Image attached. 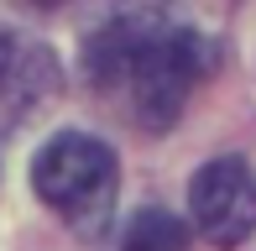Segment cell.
I'll return each instance as SVG.
<instances>
[{
    "mask_svg": "<svg viewBox=\"0 0 256 251\" xmlns=\"http://www.w3.org/2000/svg\"><path fill=\"white\" fill-rule=\"evenodd\" d=\"M204 68H209V42L162 10L115 16L84 48L89 84L104 100H115L131 120H142L146 131H168L178 120Z\"/></svg>",
    "mask_w": 256,
    "mask_h": 251,
    "instance_id": "obj_1",
    "label": "cell"
},
{
    "mask_svg": "<svg viewBox=\"0 0 256 251\" xmlns=\"http://www.w3.org/2000/svg\"><path fill=\"white\" fill-rule=\"evenodd\" d=\"M32 188L74 236H100L115 214L120 168L115 152L89 131H63L32 162Z\"/></svg>",
    "mask_w": 256,
    "mask_h": 251,
    "instance_id": "obj_2",
    "label": "cell"
},
{
    "mask_svg": "<svg viewBox=\"0 0 256 251\" xmlns=\"http://www.w3.org/2000/svg\"><path fill=\"white\" fill-rule=\"evenodd\" d=\"M188 214L209 246H240L256 230V178L240 157H214L194 173Z\"/></svg>",
    "mask_w": 256,
    "mask_h": 251,
    "instance_id": "obj_3",
    "label": "cell"
},
{
    "mask_svg": "<svg viewBox=\"0 0 256 251\" xmlns=\"http://www.w3.org/2000/svg\"><path fill=\"white\" fill-rule=\"evenodd\" d=\"M58 89V63L37 37L0 32V136L32 120Z\"/></svg>",
    "mask_w": 256,
    "mask_h": 251,
    "instance_id": "obj_4",
    "label": "cell"
},
{
    "mask_svg": "<svg viewBox=\"0 0 256 251\" xmlns=\"http://www.w3.org/2000/svg\"><path fill=\"white\" fill-rule=\"evenodd\" d=\"M183 246H188L183 220L168 214V210H157V204L136 210L131 220H126V230H120V251H183Z\"/></svg>",
    "mask_w": 256,
    "mask_h": 251,
    "instance_id": "obj_5",
    "label": "cell"
}]
</instances>
